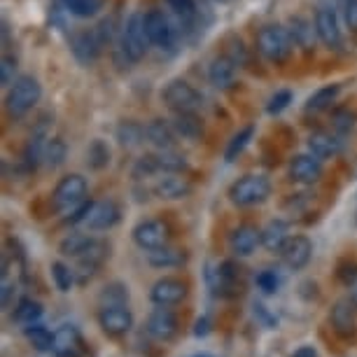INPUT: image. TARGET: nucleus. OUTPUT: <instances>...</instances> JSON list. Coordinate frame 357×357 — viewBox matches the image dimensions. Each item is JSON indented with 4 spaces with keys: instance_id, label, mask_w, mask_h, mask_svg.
I'll return each instance as SVG.
<instances>
[{
    "instance_id": "nucleus-1",
    "label": "nucleus",
    "mask_w": 357,
    "mask_h": 357,
    "mask_svg": "<svg viewBox=\"0 0 357 357\" xmlns=\"http://www.w3.org/2000/svg\"><path fill=\"white\" fill-rule=\"evenodd\" d=\"M152 40L145 29V15L143 12H133L122 26V36H119V50L129 63H138L140 59L150 52Z\"/></svg>"
},
{
    "instance_id": "nucleus-2",
    "label": "nucleus",
    "mask_w": 357,
    "mask_h": 357,
    "mask_svg": "<svg viewBox=\"0 0 357 357\" xmlns=\"http://www.w3.org/2000/svg\"><path fill=\"white\" fill-rule=\"evenodd\" d=\"M292 47H294L292 33L285 26L268 24L261 26L257 33V52L271 63H285L289 54H292Z\"/></svg>"
},
{
    "instance_id": "nucleus-3",
    "label": "nucleus",
    "mask_w": 357,
    "mask_h": 357,
    "mask_svg": "<svg viewBox=\"0 0 357 357\" xmlns=\"http://www.w3.org/2000/svg\"><path fill=\"white\" fill-rule=\"evenodd\" d=\"M43 98V86H40L38 77L33 75H19L15 84L10 86L8 98H5V107L12 117H22V114L31 112L33 107Z\"/></svg>"
},
{
    "instance_id": "nucleus-4",
    "label": "nucleus",
    "mask_w": 357,
    "mask_h": 357,
    "mask_svg": "<svg viewBox=\"0 0 357 357\" xmlns=\"http://www.w3.org/2000/svg\"><path fill=\"white\" fill-rule=\"evenodd\" d=\"M271 194V183L266 175H243L229 187L227 197L234 206L238 208H250L257 204H264Z\"/></svg>"
},
{
    "instance_id": "nucleus-5",
    "label": "nucleus",
    "mask_w": 357,
    "mask_h": 357,
    "mask_svg": "<svg viewBox=\"0 0 357 357\" xmlns=\"http://www.w3.org/2000/svg\"><path fill=\"white\" fill-rule=\"evenodd\" d=\"M86 194H89V185H86V180L82 175L79 173L63 175L56 183V187H54V194H52L54 208L63 215H70L73 211H77V208L84 204Z\"/></svg>"
},
{
    "instance_id": "nucleus-6",
    "label": "nucleus",
    "mask_w": 357,
    "mask_h": 357,
    "mask_svg": "<svg viewBox=\"0 0 357 357\" xmlns=\"http://www.w3.org/2000/svg\"><path fill=\"white\" fill-rule=\"evenodd\" d=\"M161 100L166 103V107H171L173 112H197L204 98L201 93L194 89L190 82L185 79H173L166 84V89L161 91Z\"/></svg>"
},
{
    "instance_id": "nucleus-7",
    "label": "nucleus",
    "mask_w": 357,
    "mask_h": 357,
    "mask_svg": "<svg viewBox=\"0 0 357 357\" xmlns=\"http://www.w3.org/2000/svg\"><path fill=\"white\" fill-rule=\"evenodd\" d=\"M133 243H136L140 250L150 252L157 250V248L168 245V238H171V227L166 225L164 220L150 218V220H140L136 227H133Z\"/></svg>"
},
{
    "instance_id": "nucleus-8",
    "label": "nucleus",
    "mask_w": 357,
    "mask_h": 357,
    "mask_svg": "<svg viewBox=\"0 0 357 357\" xmlns=\"http://www.w3.org/2000/svg\"><path fill=\"white\" fill-rule=\"evenodd\" d=\"M107 255H110V245H107L105 241H100V238H93L89 243V248H86V250L75 259L77 261L75 278H77L79 285H86V282H89L93 275L98 273V268L103 266Z\"/></svg>"
},
{
    "instance_id": "nucleus-9",
    "label": "nucleus",
    "mask_w": 357,
    "mask_h": 357,
    "mask_svg": "<svg viewBox=\"0 0 357 357\" xmlns=\"http://www.w3.org/2000/svg\"><path fill=\"white\" fill-rule=\"evenodd\" d=\"M145 29H147V36H150L154 47H159V50H166V52L175 50L178 36H175V29H173L171 19H168L161 10L145 12Z\"/></svg>"
},
{
    "instance_id": "nucleus-10",
    "label": "nucleus",
    "mask_w": 357,
    "mask_h": 357,
    "mask_svg": "<svg viewBox=\"0 0 357 357\" xmlns=\"http://www.w3.org/2000/svg\"><path fill=\"white\" fill-rule=\"evenodd\" d=\"M187 292H190V285L183 278L164 275L150 287V301L154 306H175L185 299Z\"/></svg>"
},
{
    "instance_id": "nucleus-11",
    "label": "nucleus",
    "mask_w": 357,
    "mask_h": 357,
    "mask_svg": "<svg viewBox=\"0 0 357 357\" xmlns=\"http://www.w3.org/2000/svg\"><path fill=\"white\" fill-rule=\"evenodd\" d=\"M145 332L157 341H171L178 336L180 332V322H178V315H175L168 306H157L154 311L147 315V322H145Z\"/></svg>"
},
{
    "instance_id": "nucleus-12",
    "label": "nucleus",
    "mask_w": 357,
    "mask_h": 357,
    "mask_svg": "<svg viewBox=\"0 0 357 357\" xmlns=\"http://www.w3.org/2000/svg\"><path fill=\"white\" fill-rule=\"evenodd\" d=\"M119 220H122V208L114 201H91V208L82 225L89 231H107V229L117 227Z\"/></svg>"
},
{
    "instance_id": "nucleus-13",
    "label": "nucleus",
    "mask_w": 357,
    "mask_h": 357,
    "mask_svg": "<svg viewBox=\"0 0 357 357\" xmlns=\"http://www.w3.org/2000/svg\"><path fill=\"white\" fill-rule=\"evenodd\" d=\"M280 257L285 261V266H289L292 271H301L308 266V261L313 257V243L308 236H289L285 241V245L280 248Z\"/></svg>"
},
{
    "instance_id": "nucleus-14",
    "label": "nucleus",
    "mask_w": 357,
    "mask_h": 357,
    "mask_svg": "<svg viewBox=\"0 0 357 357\" xmlns=\"http://www.w3.org/2000/svg\"><path fill=\"white\" fill-rule=\"evenodd\" d=\"M98 325L107 336H124L133 329V313L126 306H103L98 313Z\"/></svg>"
},
{
    "instance_id": "nucleus-15",
    "label": "nucleus",
    "mask_w": 357,
    "mask_h": 357,
    "mask_svg": "<svg viewBox=\"0 0 357 357\" xmlns=\"http://www.w3.org/2000/svg\"><path fill=\"white\" fill-rule=\"evenodd\" d=\"M261 245V229L255 225H238L229 236V250L234 257H250Z\"/></svg>"
},
{
    "instance_id": "nucleus-16",
    "label": "nucleus",
    "mask_w": 357,
    "mask_h": 357,
    "mask_svg": "<svg viewBox=\"0 0 357 357\" xmlns=\"http://www.w3.org/2000/svg\"><path fill=\"white\" fill-rule=\"evenodd\" d=\"M103 38L98 36V29L91 31H79L70 38V50L75 54V59L79 63H93L100 54V47H103Z\"/></svg>"
},
{
    "instance_id": "nucleus-17",
    "label": "nucleus",
    "mask_w": 357,
    "mask_h": 357,
    "mask_svg": "<svg viewBox=\"0 0 357 357\" xmlns=\"http://www.w3.org/2000/svg\"><path fill=\"white\" fill-rule=\"evenodd\" d=\"M289 178L294 183L301 185H313L322 178V159H318L315 154H296L289 161Z\"/></svg>"
},
{
    "instance_id": "nucleus-18",
    "label": "nucleus",
    "mask_w": 357,
    "mask_h": 357,
    "mask_svg": "<svg viewBox=\"0 0 357 357\" xmlns=\"http://www.w3.org/2000/svg\"><path fill=\"white\" fill-rule=\"evenodd\" d=\"M329 322L339 336H353L357 332V304L350 296L336 301L332 313H329Z\"/></svg>"
},
{
    "instance_id": "nucleus-19",
    "label": "nucleus",
    "mask_w": 357,
    "mask_h": 357,
    "mask_svg": "<svg viewBox=\"0 0 357 357\" xmlns=\"http://www.w3.org/2000/svg\"><path fill=\"white\" fill-rule=\"evenodd\" d=\"M152 194L166 201H178L192 194V183L180 173H164V178H157L152 185Z\"/></svg>"
},
{
    "instance_id": "nucleus-20",
    "label": "nucleus",
    "mask_w": 357,
    "mask_h": 357,
    "mask_svg": "<svg viewBox=\"0 0 357 357\" xmlns=\"http://www.w3.org/2000/svg\"><path fill=\"white\" fill-rule=\"evenodd\" d=\"M52 353L56 357H82L84 353V341L79 336L77 327L61 325L54 332V348Z\"/></svg>"
},
{
    "instance_id": "nucleus-21",
    "label": "nucleus",
    "mask_w": 357,
    "mask_h": 357,
    "mask_svg": "<svg viewBox=\"0 0 357 357\" xmlns=\"http://www.w3.org/2000/svg\"><path fill=\"white\" fill-rule=\"evenodd\" d=\"M315 31H318V38L322 45L327 47H339L341 45V29H339V17L332 8H320L315 12Z\"/></svg>"
},
{
    "instance_id": "nucleus-22",
    "label": "nucleus",
    "mask_w": 357,
    "mask_h": 357,
    "mask_svg": "<svg viewBox=\"0 0 357 357\" xmlns=\"http://www.w3.org/2000/svg\"><path fill=\"white\" fill-rule=\"evenodd\" d=\"M208 280H211V289L215 296H231L236 289V280H238V268H236L234 261H222L215 271L208 273Z\"/></svg>"
},
{
    "instance_id": "nucleus-23",
    "label": "nucleus",
    "mask_w": 357,
    "mask_h": 357,
    "mask_svg": "<svg viewBox=\"0 0 357 357\" xmlns=\"http://www.w3.org/2000/svg\"><path fill=\"white\" fill-rule=\"evenodd\" d=\"M208 79L215 89H231L236 82V61L227 54L215 56L211 68H208Z\"/></svg>"
},
{
    "instance_id": "nucleus-24",
    "label": "nucleus",
    "mask_w": 357,
    "mask_h": 357,
    "mask_svg": "<svg viewBox=\"0 0 357 357\" xmlns=\"http://www.w3.org/2000/svg\"><path fill=\"white\" fill-rule=\"evenodd\" d=\"M341 138L329 131H315L308 136V152L315 154L318 159H334L341 154Z\"/></svg>"
},
{
    "instance_id": "nucleus-25",
    "label": "nucleus",
    "mask_w": 357,
    "mask_h": 357,
    "mask_svg": "<svg viewBox=\"0 0 357 357\" xmlns=\"http://www.w3.org/2000/svg\"><path fill=\"white\" fill-rule=\"evenodd\" d=\"M175 138H178V133L166 119H152V122L145 124V140L157 150H173Z\"/></svg>"
},
{
    "instance_id": "nucleus-26",
    "label": "nucleus",
    "mask_w": 357,
    "mask_h": 357,
    "mask_svg": "<svg viewBox=\"0 0 357 357\" xmlns=\"http://www.w3.org/2000/svg\"><path fill=\"white\" fill-rule=\"evenodd\" d=\"M287 238H289V225L282 220H271L261 229V245L268 252H280V248L285 245Z\"/></svg>"
},
{
    "instance_id": "nucleus-27",
    "label": "nucleus",
    "mask_w": 357,
    "mask_h": 357,
    "mask_svg": "<svg viewBox=\"0 0 357 357\" xmlns=\"http://www.w3.org/2000/svg\"><path fill=\"white\" fill-rule=\"evenodd\" d=\"M147 261H150L154 268H175V266H183L187 261V252L178 250V248L164 245V248H157V250L147 252Z\"/></svg>"
},
{
    "instance_id": "nucleus-28",
    "label": "nucleus",
    "mask_w": 357,
    "mask_h": 357,
    "mask_svg": "<svg viewBox=\"0 0 357 357\" xmlns=\"http://www.w3.org/2000/svg\"><path fill=\"white\" fill-rule=\"evenodd\" d=\"M171 124H173L175 133L187 140H197V138H201V133H204V124H201L197 112H175Z\"/></svg>"
},
{
    "instance_id": "nucleus-29",
    "label": "nucleus",
    "mask_w": 357,
    "mask_h": 357,
    "mask_svg": "<svg viewBox=\"0 0 357 357\" xmlns=\"http://www.w3.org/2000/svg\"><path fill=\"white\" fill-rule=\"evenodd\" d=\"M24 336L29 341V346L36 350V353H52L54 348V332H50L43 322H36V325L24 327Z\"/></svg>"
},
{
    "instance_id": "nucleus-30",
    "label": "nucleus",
    "mask_w": 357,
    "mask_h": 357,
    "mask_svg": "<svg viewBox=\"0 0 357 357\" xmlns=\"http://www.w3.org/2000/svg\"><path fill=\"white\" fill-rule=\"evenodd\" d=\"M45 308L40 301L31 299V296H24V299H19V304L15 306V313H12V320L19 322V325L29 327V325H36L43 318Z\"/></svg>"
},
{
    "instance_id": "nucleus-31",
    "label": "nucleus",
    "mask_w": 357,
    "mask_h": 357,
    "mask_svg": "<svg viewBox=\"0 0 357 357\" xmlns=\"http://www.w3.org/2000/svg\"><path fill=\"white\" fill-rule=\"evenodd\" d=\"M287 31L292 33L294 45L304 47V50H311L313 43H315V36H318L315 24L306 22L304 17H292V19H289V29Z\"/></svg>"
},
{
    "instance_id": "nucleus-32",
    "label": "nucleus",
    "mask_w": 357,
    "mask_h": 357,
    "mask_svg": "<svg viewBox=\"0 0 357 357\" xmlns=\"http://www.w3.org/2000/svg\"><path fill=\"white\" fill-rule=\"evenodd\" d=\"M341 91V84H327V86H320L318 91L313 93L311 98L306 100V112H322L327 110V107H332V103L336 100V96H339Z\"/></svg>"
},
{
    "instance_id": "nucleus-33",
    "label": "nucleus",
    "mask_w": 357,
    "mask_h": 357,
    "mask_svg": "<svg viewBox=\"0 0 357 357\" xmlns=\"http://www.w3.org/2000/svg\"><path fill=\"white\" fill-rule=\"evenodd\" d=\"M114 138L119 140V145L122 147H138L145 140V126L133 122V119H126V122H122L117 126Z\"/></svg>"
},
{
    "instance_id": "nucleus-34",
    "label": "nucleus",
    "mask_w": 357,
    "mask_h": 357,
    "mask_svg": "<svg viewBox=\"0 0 357 357\" xmlns=\"http://www.w3.org/2000/svg\"><path fill=\"white\" fill-rule=\"evenodd\" d=\"M93 241V236L89 234H79V231H73L68 234L66 238L59 243V252L63 255V257H70V259H77L79 255H82L86 248H89V243Z\"/></svg>"
},
{
    "instance_id": "nucleus-35",
    "label": "nucleus",
    "mask_w": 357,
    "mask_h": 357,
    "mask_svg": "<svg viewBox=\"0 0 357 357\" xmlns=\"http://www.w3.org/2000/svg\"><path fill=\"white\" fill-rule=\"evenodd\" d=\"M66 157H68V147L61 138H47L45 150H43V164L47 168H59L66 164Z\"/></svg>"
},
{
    "instance_id": "nucleus-36",
    "label": "nucleus",
    "mask_w": 357,
    "mask_h": 357,
    "mask_svg": "<svg viewBox=\"0 0 357 357\" xmlns=\"http://www.w3.org/2000/svg\"><path fill=\"white\" fill-rule=\"evenodd\" d=\"M50 271H52V280H54V285H56L59 292H63V294H68L73 287H75V268H70L68 264H63V261H52V266H50Z\"/></svg>"
},
{
    "instance_id": "nucleus-37",
    "label": "nucleus",
    "mask_w": 357,
    "mask_h": 357,
    "mask_svg": "<svg viewBox=\"0 0 357 357\" xmlns=\"http://www.w3.org/2000/svg\"><path fill=\"white\" fill-rule=\"evenodd\" d=\"M100 308L103 306H126L129 304V287L122 285V282H110L100 289L98 294Z\"/></svg>"
},
{
    "instance_id": "nucleus-38",
    "label": "nucleus",
    "mask_w": 357,
    "mask_h": 357,
    "mask_svg": "<svg viewBox=\"0 0 357 357\" xmlns=\"http://www.w3.org/2000/svg\"><path fill=\"white\" fill-rule=\"evenodd\" d=\"M154 159H157V166L161 173H183L187 168V161L183 154H178L173 150H157L154 152Z\"/></svg>"
},
{
    "instance_id": "nucleus-39",
    "label": "nucleus",
    "mask_w": 357,
    "mask_h": 357,
    "mask_svg": "<svg viewBox=\"0 0 357 357\" xmlns=\"http://www.w3.org/2000/svg\"><path fill=\"white\" fill-rule=\"evenodd\" d=\"M252 136H255V126H245V129H241L231 140H229V145H227V150H225V161H227V164H231V161L238 159V154L245 150L248 143L252 140Z\"/></svg>"
},
{
    "instance_id": "nucleus-40",
    "label": "nucleus",
    "mask_w": 357,
    "mask_h": 357,
    "mask_svg": "<svg viewBox=\"0 0 357 357\" xmlns=\"http://www.w3.org/2000/svg\"><path fill=\"white\" fill-rule=\"evenodd\" d=\"M86 164H89L93 171H100V168H105L110 164V150H107V145L103 140H93L89 145V150H86Z\"/></svg>"
},
{
    "instance_id": "nucleus-41",
    "label": "nucleus",
    "mask_w": 357,
    "mask_h": 357,
    "mask_svg": "<svg viewBox=\"0 0 357 357\" xmlns=\"http://www.w3.org/2000/svg\"><path fill=\"white\" fill-rule=\"evenodd\" d=\"M105 0H68V10L70 15H75L79 19H89L93 15H98L103 10Z\"/></svg>"
},
{
    "instance_id": "nucleus-42",
    "label": "nucleus",
    "mask_w": 357,
    "mask_h": 357,
    "mask_svg": "<svg viewBox=\"0 0 357 357\" xmlns=\"http://www.w3.org/2000/svg\"><path fill=\"white\" fill-rule=\"evenodd\" d=\"M166 3L180 22L192 24L197 19V0H166Z\"/></svg>"
},
{
    "instance_id": "nucleus-43",
    "label": "nucleus",
    "mask_w": 357,
    "mask_h": 357,
    "mask_svg": "<svg viewBox=\"0 0 357 357\" xmlns=\"http://www.w3.org/2000/svg\"><path fill=\"white\" fill-rule=\"evenodd\" d=\"M255 282H257V289L261 294L271 296L278 292L280 287V275L273 271V268H264V271L257 273V278H255Z\"/></svg>"
},
{
    "instance_id": "nucleus-44",
    "label": "nucleus",
    "mask_w": 357,
    "mask_h": 357,
    "mask_svg": "<svg viewBox=\"0 0 357 357\" xmlns=\"http://www.w3.org/2000/svg\"><path fill=\"white\" fill-rule=\"evenodd\" d=\"M332 126L339 133H348L355 126V112L346 110V107H341V110H334L332 112Z\"/></svg>"
},
{
    "instance_id": "nucleus-45",
    "label": "nucleus",
    "mask_w": 357,
    "mask_h": 357,
    "mask_svg": "<svg viewBox=\"0 0 357 357\" xmlns=\"http://www.w3.org/2000/svg\"><path fill=\"white\" fill-rule=\"evenodd\" d=\"M15 79H17V59L5 54L3 61H0V82H3V86H12Z\"/></svg>"
},
{
    "instance_id": "nucleus-46",
    "label": "nucleus",
    "mask_w": 357,
    "mask_h": 357,
    "mask_svg": "<svg viewBox=\"0 0 357 357\" xmlns=\"http://www.w3.org/2000/svg\"><path fill=\"white\" fill-rule=\"evenodd\" d=\"M289 103H292V91L280 89V91H275L273 96H271V100H268V105H266V110H268V114H280Z\"/></svg>"
},
{
    "instance_id": "nucleus-47",
    "label": "nucleus",
    "mask_w": 357,
    "mask_h": 357,
    "mask_svg": "<svg viewBox=\"0 0 357 357\" xmlns=\"http://www.w3.org/2000/svg\"><path fill=\"white\" fill-rule=\"evenodd\" d=\"M341 17L350 31H357V0H339Z\"/></svg>"
},
{
    "instance_id": "nucleus-48",
    "label": "nucleus",
    "mask_w": 357,
    "mask_h": 357,
    "mask_svg": "<svg viewBox=\"0 0 357 357\" xmlns=\"http://www.w3.org/2000/svg\"><path fill=\"white\" fill-rule=\"evenodd\" d=\"M252 313H255V318H257L266 329H275V327H278V318L268 313V308L264 304H259V301H255V304H252Z\"/></svg>"
},
{
    "instance_id": "nucleus-49",
    "label": "nucleus",
    "mask_w": 357,
    "mask_h": 357,
    "mask_svg": "<svg viewBox=\"0 0 357 357\" xmlns=\"http://www.w3.org/2000/svg\"><path fill=\"white\" fill-rule=\"evenodd\" d=\"M336 278H339L343 285H355L357 282V264L355 261H343L339 266V271H336Z\"/></svg>"
},
{
    "instance_id": "nucleus-50",
    "label": "nucleus",
    "mask_w": 357,
    "mask_h": 357,
    "mask_svg": "<svg viewBox=\"0 0 357 357\" xmlns=\"http://www.w3.org/2000/svg\"><path fill=\"white\" fill-rule=\"evenodd\" d=\"M213 332V322H211V318H199L197 322H194V336H197V339H206L208 334Z\"/></svg>"
},
{
    "instance_id": "nucleus-51",
    "label": "nucleus",
    "mask_w": 357,
    "mask_h": 357,
    "mask_svg": "<svg viewBox=\"0 0 357 357\" xmlns=\"http://www.w3.org/2000/svg\"><path fill=\"white\" fill-rule=\"evenodd\" d=\"M15 292V282H10L8 278H3V308L10 306V296Z\"/></svg>"
},
{
    "instance_id": "nucleus-52",
    "label": "nucleus",
    "mask_w": 357,
    "mask_h": 357,
    "mask_svg": "<svg viewBox=\"0 0 357 357\" xmlns=\"http://www.w3.org/2000/svg\"><path fill=\"white\" fill-rule=\"evenodd\" d=\"M289 357H318V350H315V346H301V348H296Z\"/></svg>"
},
{
    "instance_id": "nucleus-53",
    "label": "nucleus",
    "mask_w": 357,
    "mask_h": 357,
    "mask_svg": "<svg viewBox=\"0 0 357 357\" xmlns=\"http://www.w3.org/2000/svg\"><path fill=\"white\" fill-rule=\"evenodd\" d=\"M350 299H353L355 304H357V282H355V285H353V289H350Z\"/></svg>"
},
{
    "instance_id": "nucleus-54",
    "label": "nucleus",
    "mask_w": 357,
    "mask_h": 357,
    "mask_svg": "<svg viewBox=\"0 0 357 357\" xmlns=\"http://www.w3.org/2000/svg\"><path fill=\"white\" fill-rule=\"evenodd\" d=\"M192 357H213V355H208V353H199V355H192Z\"/></svg>"
}]
</instances>
